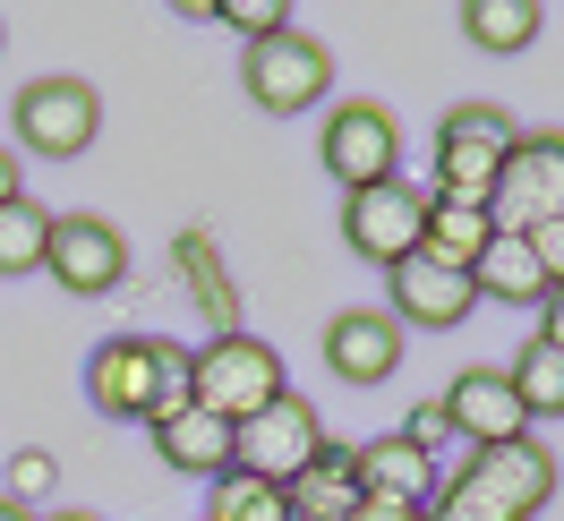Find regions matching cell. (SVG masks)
Returning a JSON list of instances; mask_svg holds the SVG:
<instances>
[{"instance_id":"1","label":"cell","mask_w":564,"mask_h":521,"mask_svg":"<svg viewBox=\"0 0 564 521\" xmlns=\"http://www.w3.org/2000/svg\"><path fill=\"white\" fill-rule=\"evenodd\" d=\"M86 393H95V411L104 419H154L188 411V350L163 343V334H111L95 359H86Z\"/></svg>"},{"instance_id":"2","label":"cell","mask_w":564,"mask_h":521,"mask_svg":"<svg viewBox=\"0 0 564 521\" xmlns=\"http://www.w3.org/2000/svg\"><path fill=\"white\" fill-rule=\"evenodd\" d=\"M291 393V368H282L274 343H257V334H206V343L188 350V402L197 411H214L223 427H248V419L265 411V402H282Z\"/></svg>"},{"instance_id":"3","label":"cell","mask_w":564,"mask_h":521,"mask_svg":"<svg viewBox=\"0 0 564 521\" xmlns=\"http://www.w3.org/2000/svg\"><path fill=\"white\" fill-rule=\"evenodd\" d=\"M513 145H522V129H513V111H505V104H454L445 120H436V188H427V197L488 206Z\"/></svg>"},{"instance_id":"4","label":"cell","mask_w":564,"mask_h":521,"mask_svg":"<svg viewBox=\"0 0 564 521\" xmlns=\"http://www.w3.org/2000/svg\"><path fill=\"white\" fill-rule=\"evenodd\" d=\"M9 129H18V145L43 154V163H77L86 145L104 138V95H95L86 77H35V86L18 95V111H9Z\"/></svg>"},{"instance_id":"5","label":"cell","mask_w":564,"mask_h":521,"mask_svg":"<svg viewBox=\"0 0 564 521\" xmlns=\"http://www.w3.org/2000/svg\"><path fill=\"white\" fill-rule=\"evenodd\" d=\"M462 496H479L488 513L505 521H530V513H547L556 504V453L539 445V436H513V445H488V453H470L454 470Z\"/></svg>"},{"instance_id":"6","label":"cell","mask_w":564,"mask_h":521,"mask_svg":"<svg viewBox=\"0 0 564 521\" xmlns=\"http://www.w3.org/2000/svg\"><path fill=\"white\" fill-rule=\"evenodd\" d=\"M240 86L257 111H308L334 95V52L308 43L300 26H282L274 43H248L240 52Z\"/></svg>"},{"instance_id":"7","label":"cell","mask_w":564,"mask_h":521,"mask_svg":"<svg viewBox=\"0 0 564 521\" xmlns=\"http://www.w3.org/2000/svg\"><path fill=\"white\" fill-rule=\"evenodd\" d=\"M496 231H539V222H564V129H522V145L505 154V180H496Z\"/></svg>"},{"instance_id":"8","label":"cell","mask_w":564,"mask_h":521,"mask_svg":"<svg viewBox=\"0 0 564 521\" xmlns=\"http://www.w3.org/2000/svg\"><path fill=\"white\" fill-rule=\"evenodd\" d=\"M325 445V419L308 393H282V402H265V411L248 419V427H231V470H248V479H300L308 470V453Z\"/></svg>"},{"instance_id":"9","label":"cell","mask_w":564,"mask_h":521,"mask_svg":"<svg viewBox=\"0 0 564 521\" xmlns=\"http://www.w3.org/2000/svg\"><path fill=\"white\" fill-rule=\"evenodd\" d=\"M420 222H427V188H411V180H377V188H351L343 197V240H351V257H368V265H402V257H420Z\"/></svg>"},{"instance_id":"10","label":"cell","mask_w":564,"mask_h":521,"mask_svg":"<svg viewBox=\"0 0 564 521\" xmlns=\"http://www.w3.org/2000/svg\"><path fill=\"white\" fill-rule=\"evenodd\" d=\"M43 274L61 282L69 300H104V291H120V282H129V240L111 231L104 214H52Z\"/></svg>"},{"instance_id":"11","label":"cell","mask_w":564,"mask_h":521,"mask_svg":"<svg viewBox=\"0 0 564 521\" xmlns=\"http://www.w3.org/2000/svg\"><path fill=\"white\" fill-rule=\"evenodd\" d=\"M317 163L343 180V197H351V188L393 180V172H402V129H393V111H386V104H343V111H325Z\"/></svg>"},{"instance_id":"12","label":"cell","mask_w":564,"mask_h":521,"mask_svg":"<svg viewBox=\"0 0 564 521\" xmlns=\"http://www.w3.org/2000/svg\"><path fill=\"white\" fill-rule=\"evenodd\" d=\"M445 427H454L470 453H488V445H513V436H530V419L522 402H513V384H505V368H462L445 393Z\"/></svg>"},{"instance_id":"13","label":"cell","mask_w":564,"mask_h":521,"mask_svg":"<svg viewBox=\"0 0 564 521\" xmlns=\"http://www.w3.org/2000/svg\"><path fill=\"white\" fill-rule=\"evenodd\" d=\"M393 291V325H427V334H445V325H470V308H479V282L470 274H445V265H427V257H402L386 274Z\"/></svg>"},{"instance_id":"14","label":"cell","mask_w":564,"mask_h":521,"mask_svg":"<svg viewBox=\"0 0 564 521\" xmlns=\"http://www.w3.org/2000/svg\"><path fill=\"white\" fill-rule=\"evenodd\" d=\"M325 368L343 384H386L402 368V325L386 308H343L325 316Z\"/></svg>"},{"instance_id":"15","label":"cell","mask_w":564,"mask_h":521,"mask_svg":"<svg viewBox=\"0 0 564 521\" xmlns=\"http://www.w3.org/2000/svg\"><path fill=\"white\" fill-rule=\"evenodd\" d=\"M359 462V496H386V504H436V453H420L411 436H377V445H351Z\"/></svg>"},{"instance_id":"16","label":"cell","mask_w":564,"mask_h":521,"mask_svg":"<svg viewBox=\"0 0 564 521\" xmlns=\"http://www.w3.org/2000/svg\"><path fill=\"white\" fill-rule=\"evenodd\" d=\"M282 504H291V521H351L359 513V462H351V445L325 436V445L308 453V470L282 479Z\"/></svg>"},{"instance_id":"17","label":"cell","mask_w":564,"mask_h":521,"mask_svg":"<svg viewBox=\"0 0 564 521\" xmlns=\"http://www.w3.org/2000/svg\"><path fill=\"white\" fill-rule=\"evenodd\" d=\"M145 436H154V453H163L172 470H188V479H223V470H231V427L214 411H197V402L172 411V419H154Z\"/></svg>"},{"instance_id":"18","label":"cell","mask_w":564,"mask_h":521,"mask_svg":"<svg viewBox=\"0 0 564 521\" xmlns=\"http://www.w3.org/2000/svg\"><path fill=\"white\" fill-rule=\"evenodd\" d=\"M488 240H496V214H488V206L427 197V222H420V257H427V265H445V274H470Z\"/></svg>"},{"instance_id":"19","label":"cell","mask_w":564,"mask_h":521,"mask_svg":"<svg viewBox=\"0 0 564 521\" xmlns=\"http://www.w3.org/2000/svg\"><path fill=\"white\" fill-rule=\"evenodd\" d=\"M470 282H479V300H505V308H539V300H547V274H539V257H530L522 231H496V240L479 248Z\"/></svg>"},{"instance_id":"20","label":"cell","mask_w":564,"mask_h":521,"mask_svg":"<svg viewBox=\"0 0 564 521\" xmlns=\"http://www.w3.org/2000/svg\"><path fill=\"white\" fill-rule=\"evenodd\" d=\"M172 257H180V282H188V300L214 316V334H240V291H231L223 257H214V231H180Z\"/></svg>"},{"instance_id":"21","label":"cell","mask_w":564,"mask_h":521,"mask_svg":"<svg viewBox=\"0 0 564 521\" xmlns=\"http://www.w3.org/2000/svg\"><path fill=\"white\" fill-rule=\"evenodd\" d=\"M505 384H513L522 419H564V350H547L539 334L505 359Z\"/></svg>"},{"instance_id":"22","label":"cell","mask_w":564,"mask_h":521,"mask_svg":"<svg viewBox=\"0 0 564 521\" xmlns=\"http://www.w3.org/2000/svg\"><path fill=\"white\" fill-rule=\"evenodd\" d=\"M462 35L479 52H530L539 43V0H470L462 9Z\"/></svg>"},{"instance_id":"23","label":"cell","mask_w":564,"mask_h":521,"mask_svg":"<svg viewBox=\"0 0 564 521\" xmlns=\"http://www.w3.org/2000/svg\"><path fill=\"white\" fill-rule=\"evenodd\" d=\"M206 521H291L274 479H248V470H223L206 479Z\"/></svg>"},{"instance_id":"24","label":"cell","mask_w":564,"mask_h":521,"mask_svg":"<svg viewBox=\"0 0 564 521\" xmlns=\"http://www.w3.org/2000/svg\"><path fill=\"white\" fill-rule=\"evenodd\" d=\"M43 240H52V214L35 206V197H9L0 206V274H43Z\"/></svg>"},{"instance_id":"25","label":"cell","mask_w":564,"mask_h":521,"mask_svg":"<svg viewBox=\"0 0 564 521\" xmlns=\"http://www.w3.org/2000/svg\"><path fill=\"white\" fill-rule=\"evenodd\" d=\"M52 487H61V462H52V453H9V487H0L9 504H26V513H35Z\"/></svg>"},{"instance_id":"26","label":"cell","mask_w":564,"mask_h":521,"mask_svg":"<svg viewBox=\"0 0 564 521\" xmlns=\"http://www.w3.org/2000/svg\"><path fill=\"white\" fill-rule=\"evenodd\" d=\"M214 18H223L231 35H248V43H274L282 26H291V9H274V0H214Z\"/></svg>"},{"instance_id":"27","label":"cell","mask_w":564,"mask_h":521,"mask_svg":"<svg viewBox=\"0 0 564 521\" xmlns=\"http://www.w3.org/2000/svg\"><path fill=\"white\" fill-rule=\"evenodd\" d=\"M530 257H539V274H547V291H564V222H539V231H522Z\"/></svg>"},{"instance_id":"28","label":"cell","mask_w":564,"mask_h":521,"mask_svg":"<svg viewBox=\"0 0 564 521\" xmlns=\"http://www.w3.org/2000/svg\"><path fill=\"white\" fill-rule=\"evenodd\" d=\"M402 436H411V445H420V453H436V445H445V436H454V427H445V402H420Z\"/></svg>"},{"instance_id":"29","label":"cell","mask_w":564,"mask_h":521,"mask_svg":"<svg viewBox=\"0 0 564 521\" xmlns=\"http://www.w3.org/2000/svg\"><path fill=\"white\" fill-rule=\"evenodd\" d=\"M351 521H427L420 504H386V496H359V513Z\"/></svg>"},{"instance_id":"30","label":"cell","mask_w":564,"mask_h":521,"mask_svg":"<svg viewBox=\"0 0 564 521\" xmlns=\"http://www.w3.org/2000/svg\"><path fill=\"white\" fill-rule=\"evenodd\" d=\"M539 308H547V325H539V343H547V350H564V291H547Z\"/></svg>"},{"instance_id":"31","label":"cell","mask_w":564,"mask_h":521,"mask_svg":"<svg viewBox=\"0 0 564 521\" xmlns=\"http://www.w3.org/2000/svg\"><path fill=\"white\" fill-rule=\"evenodd\" d=\"M18 180H26V172H18V154H9V145H0V206H9V197H26V188H18Z\"/></svg>"},{"instance_id":"32","label":"cell","mask_w":564,"mask_h":521,"mask_svg":"<svg viewBox=\"0 0 564 521\" xmlns=\"http://www.w3.org/2000/svg\"><path fill=\"white\" fill-rule=\"evenodd\" d=\"M0 521H35V513H26V504H9V496H0Z\"/></svg>"},{"instance_id":"33","label":"cell","mask_w":564,"mask_h":521,"mask_svg":"<svg viewBox=\"0 0 564 521\" xmlns=\"http://www.w3.org/2000/svg\"><path fill=\"white\" fill-rule=\"evenodd\" d=\"M61 521H95V513H61Z\"/></svg>"},{"instance_id":"34","label":"cell","mask_w":564,"mask_h":521,"mask_svg":"<svg viewBox=\"0 0 564 521\" xmlns=\"http://www.w3.org/2000/svg\"><path fill=\"white\" fill-rule=\"evenodd\" d=\"M0 43H9V26H0Z\"/></svg>"}]
</instances>
